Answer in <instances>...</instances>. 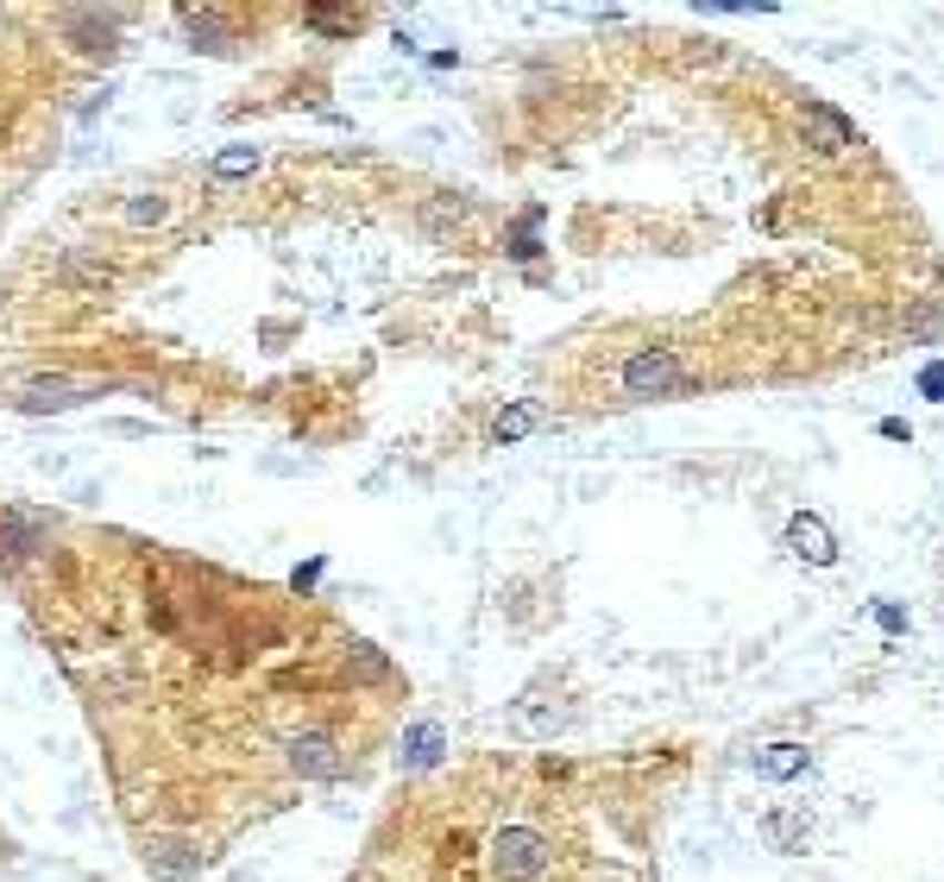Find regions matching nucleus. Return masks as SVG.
<instances>
[{"instance_id":"5","label":"nucleus","mask_w":944,"mask_h":882,"mask_svg":"<svg viewBox=\"0 0 944 882\" xmlns=\"http://www.w3.org/2000/svg\"><path fill=\"white\" fill-rule=\"evenodd\" d=\"M762 839H769L774 851L800 858V851L812 844V820L800 813V807H774V813H762Z\"/></svg>"},{"instance_id":"9","label":"nucleus","mask_w":944,"mask_h":882,"mask_svg":"<svg viewBox=\"0 0 944 882\" xmlns=\"http://www.w3.org/2000/svg\"><path fill=\"white\" fill-rule=\"evenodd\" d=\"M0 851H7V832H0Z\"/></svg>"},{"instance_id":"2","label":"nucleus","mask_w":944,"mask_h":882,"mask_svg":"<svg viewBox=\"0 0 944 882\" xmlns=\"http://www.w3.org/2000/svg\"><path fill=\"white\" fill-rule=\"evenodd\" d=\"M687 385H693V373H687V359L674 347H637L617 366V397L623 404H668Z\"/></svg>"},{"instance_id":"3","label":"nucleus","mask_w":944,"mask_h":882,"mask_svg":"<svg viewBox=\"0 0 944 882\" xmlns=\"http://www.w3.org/2000/svg\"><path fill=\"white\" fill-rule=\"evenodd\" d=\"M788 555L800 561V568H831V561H838V536H831L825 517L800 510V517L788 524Z\"/></svg>"},{"instance_id":"6","label":"nucleus","mask_w":944,"mask_h":882,"mask_svg":"<svg viewBox=\"0 0 944 882\" xmlns=\"http://www.w3.org/2000/svg\"><path fill=\"white\" fill-rule=\"evenodd\" d=\"M806 133L819 152H844V145H856V126H850L831 101H806Z\"/></svg>"},{"instance_id":"8","label":"nucleus","mask_w":944,"mask_h":882,"mask_svg":"<svg viewBox=\"0 0 944 882\" xmlns=\"http://www.w3.org/2000/svg\"><path fill=\"white\" fill-rule=\"evenodd\" d=\"M920 392H925V397H944V366H925V378H920Z\"/></svg>"},{"instance_id":"4","label":"nucleus","mask_w":944,"mask_h":882,"mask_svg":"<svg viewBox=\"0 0 944 882\" xmlns=\"http://www.w3.org/2000/svg\"><path fill=\"white\" fill-rule=\"evenodd\" d=\"M750 769L762 775V782H793V775H806L812 769V750L793 744V738H774V744H762L750 757Z\"/></svg>"},{"instance_id":"7","label":"nucleus","mask_w":944,"mask_h":882,"mask_svg":"<svg viewBox=\"0 0 944 882\" xmlns=\"http://www.w3.org/2000/svg\"><path fill=\"white\" fill-rule=\"evenodd\" d=\"M541 423H548V410H541V404H517V410H504L498 423H491V435H498V442H517V435L541 429Z\"/></svg>"},{"instance_id":"1","label":"nucleus","mask_w":944,"mask_h":882,"mask_svg":"<svg viewBox=\"0 0 944 882\" xmlns=\"http://www.w3.org/2000/svg\"><path fill=\"white\" fill-rule=\"evenodd\" d=\"M0 574L77 687L114 813L164 876L227 858L390 744L404 675L334 606L133 529L0 517Z\"/></svg>"}]
</instances>
